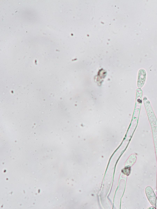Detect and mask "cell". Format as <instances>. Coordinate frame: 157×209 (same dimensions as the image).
<instances>
[{
  "instance_id": "cell-1",
  "label": "cell",
  "mask_w": 157,
  "mask_h": 209,
  "mask_svg": "<svg viewBox=\"0 0 157 209\" xmlns=\"http://www.w3.org/2000/svg\"><path fill=\"white\" fill-rule=\"evenodd\" d=\"M146 193L149 202L154 207H157V199L152 189L149 187L145 189Z\"/></svg>"
},
{
  "instance_id": "cell-2",
  "label": "cell",
  "mask_w": 157,
  "mask_h": 209,
  "mask_svg": "<svg viewBox=\"0 0 157 209\" xmlns=\"http://www.w3.org/2000/svg\"><path fill=\"white\" fill-rule=\"evenodd\" d=\"M146 73L145 70L141 69L139 72V76L138 81V86L139 87H141L145 81Z\"/></svg>"
}]
</instances>
